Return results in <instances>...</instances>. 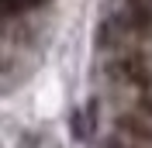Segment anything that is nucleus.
<instances>
[{
	"label": "nucleus",
	"instance_id": "1",
	"mask_svg": "<svg viewBox=\"0 0 152 148\" xmlns=\"http://www.w3.org/2000/svg\"><path fill=\"white\" fill-rule=\"evenodd\" d=\"M42 0H0V14H21V10H31Z\"/></svg>",
	"mask_w": 152,
	"mask_h": 148
}]
</instances>
